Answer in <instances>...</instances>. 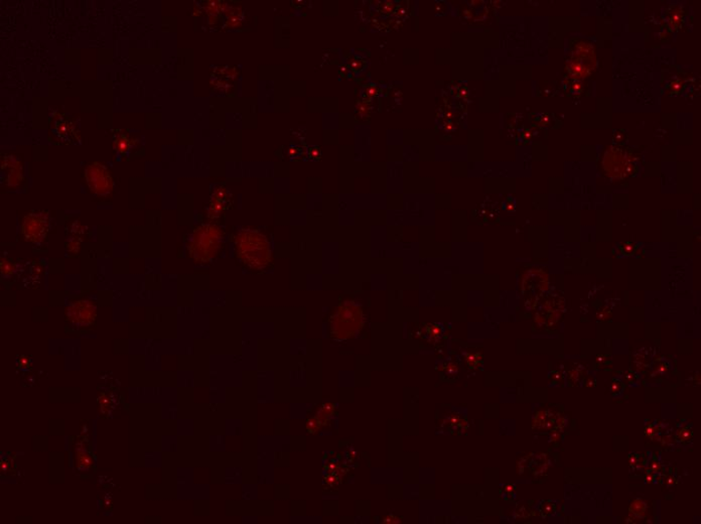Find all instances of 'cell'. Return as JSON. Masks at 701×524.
<instances>
[{
	"label": "cell",
	"mask_w": 701,
	"mask_h": 524,
	"mask_svg": "<svg viewBox=\"0 0 701 524\" xmlns=\"http://www.w3.org/2000/svg\"><path fill=\"white\" fill-rule=\"evenodd\" d=\"M238 257L253 268L266 267L271 260V249L266 236L256 231H243L236 238Z\"/></svg>",
	"instance_id": "6da1fadb"
}]
</instances>
